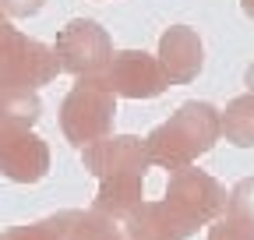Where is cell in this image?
<instances>
[{"label":"cell","instance_id":"obj_1","mask_svg":"<svg viewBox=\"0 0 254 240\" xmlns=\"http://www.w3.org/2000/svg\"><path fill=\"white\" fill-rule=\"evenodd\" d=\"M215 110L208 103H184L163 127H155L145 141L148 159L163 163V166H180L194 152H205L215 138Z\"/></svg>","mask_w":254,"mask_h":240},{"label":"cell","instance_id":"obj_2","mask_svg":"<svg viewBox=\"0 0 254 240\" xmlns=\"http://www.w3.org/2000/svg\"><path fill=\"white\" fill-rule=\"evenodd\" d=\"M117 117V96L99 78H78L60 103V127L74 145H92L110 134Z\"/></svg>","mask_w":254,"mask_h":240},{"label":"cell","instance_id":"obj_3","mask_svg":"<svg viewBox=\"0 0 254 240\" xmlns=\"http://www.w3.org/2000/svg\"><path fill=\"white\" fill-rule=\"evenodd\" d=\"M57 74H60V60H57L53 46L28 39L14 25L0 36V85L4 88L36 92L39 85H50Z\"/></svg>","mask_w":254,"mask_h":240},{"label":"cell","instance_id":"obj_4","mask_svg":"<svg viewBox=\"0 0 254 240\" xmlns=\"http://www.w3.org/2000/svg\"><path fill=\"white\" fill-rule=\"evenodd\" d=\"M53 53L60 60V71H67L74 78H99L113 57V43L103 25H95L88 18H74L57 32Z\"/></svg>","mask_w":254,"mask_h":240},{"label":"cell","instance_id":"obj_5","mask_svg":"<svg viewBox=\"0 0 254 240\" xmlns=\"http://www.w3.org/2000/svg\"><path fill=\"white\" fill-rule=\"evenodd\" d=\"M99 81L110 88L113 96L124 99H155L166 92V71L159 64V57L145 53V50H120L110 57L106 71L99 74Z\"/></svg>","mask_w":254,"mask_h":240},{"label":"cell","instance_id":"obj_6","mask_svg":"<svg viewBox=\"0 0 254 240\" xmlns=\"http://www.w3.org/2000/svg\"><path fill=\"white\" fill-rule=\"evenodd\" d=\"M50 166V148L28 127H0V170L14 180H39Z\"/></svg>","mask_w":254,"mask_h":240},{"label":"cell","instance_id":"obj_7","mask_svg":"<svg viewBox=\"0 0 254 240\" xmlns=\"http://www.w3.org/2000/svg\"><path fill=\"white\" fill-rule=\"evenodd\" d=\"M145 141L134 134L99 138L85 148V166L99 177H141L145 173Z\"/></svg>","mask_w":254,"mask_h":240},{"label":"cell","instance_id":"obj_8","mask_svg":"<svg viewBox=\"0 0 254 240\" xmlns=\"http://www.w3.org/2000/svg\"><path fill=\"white\" fill-rule=\"evenodd\" d=\"M159 64H163L170 85L194 81L201 64H205V50H201V39L194 28H187V25L166 28L163 39H159Z\"/></svg>","mask_w":254,"mask_h":240},{"label":"cell","instance_id":"obj_9","mask_svg":"<svg viewBox=\"0 0 254 240\" xmlns=\"http://www.w3.org/2000/svg\"><path fill=\"white\" fill-rule=\"evenodd\" d=\"M39 120V96L0 85V127H32Z\"/></svg>","mask_w":254,"mask_h":240},{"label":"cell","instance_id":"obj_10","mask_svg":"<svg viewBox=\"0 0 254 240\" xmlns=\"http://www.w3.org/2000/svg\"><path fill=\"white\" fill-rule=\"evenodd\" d=\"M222 127H226V134H230L233 141L251 145V141H254V96H244V99L230 103Z\"/></svg>","mask_w":254,"mask_h":240},{"label":"cell","instance_id":"obj_11","mask_svg":"<svg viewBox=\"0 0 254 240\" xmlns=\"http://www.w3.org/2000/svg\"><path fill=\"white\" fill-rule=\"evenodd\" d=\"M46 0H0V11H4L7 18H32L43 11Z\"/></svg>","mask_w":254,"mask_h":240},{"label":"cell","instance_id":"obj_12","mask_svg":"<svg viewBox=\"0 0 254 240\" xmlns=\"http://www.w3.org/2000/svg\"><path fill=\"white\" fill-rule=\"evenodd\" d=\"M4 240H46V233H43V230H14V233H7Z\"/></svg>","mask_w":254,"mask_h":240},{"label":"cell","instance_id":"obj_13","mask_svg":"<svg viewBox=\"0 0 254 240\" xmlns=\"http://www.w3.org/2000/svg\"><path fill=\"white\" fill-rule=\"evenodd\" d=\"M7 28H11V18H7L4 11H0V36H4V32H7Z\"/></svg>","mask_w":254,"mask_h":240},{"label":"cell","instance_id":"obj_14","mask_svg":"<svg viewBox=\"0 0 254 240\" xmlns=\"http://www.w3.org/2000/svg\"><path fill=\"white\" fill-rule=\"evenodd\" d=\"M244 11H247V14L254 18V0H244Z\"/></svg>","mask_w":254,"mask_h":240},{"label":"cell","instance_id":"obj_15","mask_svg":"<svg viewBox=\"0 0 254 240\" xmlns=\"http://www.w3.org/2000/svg\"><path fill=\"white\" fill-rule=\"evenodd\" d=\"M247 85H251V88H254V67H251V71H247Z\"/></svg>","mask_w":254,"mask_h":240}]
</instances>
